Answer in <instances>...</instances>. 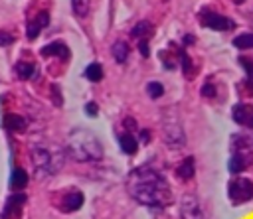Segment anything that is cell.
Masks as SVG:
<instances>
[{"label":"cell","mask_w":253,"mask_h":219,"mask_svg":"<svg viewBox=\"0 0 253 219\" xmlns=\"http://www.w3.org/2000/svg\"><path fill=\"white\" fill-rule=\"evenodd\" d=\"M126 187L138 203L148 207H164L172 201V189L166 178L152 166L134 168L128 174Z\"/></svg>","instance_id":"6da1fadb"},{"label":"cell","mask_w":253,"mask_h":219,"mask_svg":"<svg viewBox=\"0 0 253 219\" xmlns=\"http://www.w3.org/2000/svg\"><path fill=\"white\" fill-rule=\"evenodd\" d=\"M16 75H18L20 79H30V77H34V75H36V67H34V63L20 61V63L16 65Z\"/></svg>","instance_id":"ffe728a7"},{"label":"cell","mask_w":253,"mask_h":219,"mask_svg":"<svg viewBox=\"0 0 253 219\" xmlns=\"http://www.w3.org/2000/svg\"><path fill=\"white\" fill-rule=\"evenodd\" d=\"M113 57L119 61V63H125L126 57H128V45L125 41H115L113 43Z\"/></svg>","instance_id":"d6986e66"},{"label":"cell","mask_w":253,"mask_h":219,"mask_svg":"<svg viewBox=\"0 0 253 219\" xmlns=\"http://www.w3.org/2000/svg\"><path fill=\"white\" fill-rule=\"evenodd\" d=\"M28 185V174L22 170V168H14L12 174H10V187L14 191H20Z\"/></svg>","instance_id":"9a60e30c"},{"label":"cell","mask_w":253,"mask_h":219,"mask_svg":"<svg viewBox=\"0 0 253 219\" xmlns=\"http://www.w3.org/2000/svg\"><path fill=\"white\" fill-rule=\"evenodd\" d=\"M194 174H196L194 158H192V156H188V158L178 166V176H180L182 180H192V178H194Z\"/></svg>","instance_id":"ac0fdd59"},{"label":"cell","mask_w":253,"mask_h":219,"mask_svg":"<svg viewBox=\"0 0 253 219\" xmlns=\"http://www.w3.org/2000/svg\"><path fill=\"white\" fill-rule=\"evenodd\" d=\"M180 217L182 219H206L200 201L194 195H184L180 203Z\"/></svg>","instance_id":"ba28073f"},{"label":"cell","mask_w":253,"mask_h":219,"mask_svg":"<svg viewBox=\"0 0 253 219\" xmlns=\"http://www.w3.org/2000/svg\"><path fill=\"white\" fill-rule=\"evenodd\" d=\"M51 91H53V101H55L57 105H61V97H59V87H57V85H53V87H51Z\"/></svg>","instance_id":"4dcf8cb0"},{"label":"cell","mask_w":253,"mask_h":219,"mask_svg":"<svg viewBox=\"0 0 253 219\" xmlns=\"http://www.w3.org/2000/svg\"><path fill=\"white\" fill-rule=\"evenodd\" d=\"M227 195L233 205H239L243 201H249L253 197V182L247 178H235L227 185Z\"/></svg>","instance_id":"8992f818"},{"label":"cell","mask_w":253,"mask_h":219,"mask_svg":"<svg viewBox=\"0 0 253 219\" xmlns=\"http://www.w3.org/2000/svg\"><path fill=\"white\" fill-rule=\"evenodd\" d=\"M233 2H235V4H241V2H243V0H233Z\"/></svg>","instance_id":"d6a6232c"},{"label":"cell","mask_w":253,"mask_h":219,"mask_svg":"<svg viewBox=\"0 0 253 219\" xmlns=\"http://www.w3.org/2000/svg\"><path fill=\"white\" fill-rule=\"evenodd\" d=\"M81 205H83V193L79 189H69L59 199V209L65 213L77 211V209H81Z\"/></svg>","instance_id":"9c48e42d"},{"label":"cell","mask_w":253,"mask_h":219,"mask_svg":"<svg viewBox=\"0 0 253 219\" xmlns=\"http://www.w3.org/2000/svg\"><path fill=\"white\" fill-rule=\"evenodd\" d=\"M47 24H49V14H47V12L36 14V18L28 22V37H30V39H36V37L40 36V32H42Z\"/></svg>","instance_id":"7c38bea8"},{"label":"cell","mask_w":253,"mask_h":219,"mask_svg":"<svg viewBox=\"0 0 253 219\" xmlns=\"http://www.w3.org/2000/svg\"><path fill=\"white\" fill-rule=\"evenodd\" d=\"M4 126H6L8 130H12V132H24V130H26V126H28V122H26V118H24V116L10 112V114H6V116H4Z\"/></svg>","instance_id":"5bb4252c"},{"label":"cell","mask_w":253,"mask_h":219,"mask_svg":"<svg viewBox=\"0 0 253 219\" xmlns=\"http://www.w3.org/2000/svg\"><path fill=\"white\" fill-rule=\"evenodd\" d=\"M85 114L97 116V105H95V103H87V105H85Z\"/></svg>","instance_id":"f1b7e54d"},{"label":"cell","mask_w":253,"mask_h":219,"mask_svg":"<svg viewBox=\"0 0 253 219\" xmlns=\"http://www.w3.org/2000/svg\"><path fill=\"white\" fill-rule=\"evenodd\" d=\"M138 51H140L142 57H148L150 55V51H148V39H140L138 41Z\"/></svg>","instance_id":"83f0119b"},{"label":"cell","mask_w":253,"mask_h":219,"mask_svg":"<svg viewBox=\"0 0 253 219\" xmlns=\"http://www.w3.org/2000/svg\"><path fill=\"white\" fill-rule=\"evenodd\" d=\"M231 116L237 124L253 128V105H235L231 110Z\"/></svg>","instance_id":"8fae6325"},{"label":"cell","mask_w":253,"mask_h":219,"mask_svg":"<svg viewBox=\"0 0 253 219\" xmlns=\"http://www.w3.org/2000/svg\"><path fill=\"white\" fill-rule=\"evenodd\" d=\"M130 36L132 37H138V39H148L152 36V24L150 22H138L132 30H130Z\"/></svg>","instance_id":"e0dca14e"},{"label":"cell","mask_w":253,"mask_h":219,"mask_svg":"<svg viewBox=\"0 0 253 219\" xmlns=\"http://www.w3.org/2000/svg\"><path fill=\"white\" fill-rule=\"evenodd\" d=\"M202 93H204L206 97H213V95H215V89L211 87V83H206L204 89H202Z\"/></svg>","instance_id":"f546056e"},{"label":"cell","mask_w":253,"mask_h":219,"mask_svg":"<svg viewBox=\"0 0 253 219\" xmlns=\"http://www.w3.org/2000/svg\"><path fill=\"white\" fill-rule=\"evenodd\" d=\"M14 36L12 34H8V32H0V45H10V43H14Z\"/></svg>","instance_id":"4316f807"},{"label":"cell","mask_w":253,"mask_h":219,"mask_svg":"<svg viewBox=\"0 0 253 219\" xmlns=\"http://www.w3.org/2000/svg\"><path fill=\"white\" fill-rule=\"evenodd\" d=\"M146 93H148V97H152V99H160V97L164 95V87H162L160 83H156V81H150V83L146 85Z\"/></svg>","instance_id":"d4e9b609"},{"label":"cell","mask_w":253,"mask_h":219,"mask_svg":"<svg viewBox=\"0 0 253 219\" xmlns=\"http://www.w3.org/2000/svg\"><path fill=\"white\" fill-rule=\"evenodd\" d=\"M119 146H121V150H123L125 154H134V152L138 150V140L134 138V134L125 132V134H121V138H119Z\"/></svg>","instance_id":"2e32d148"},{"label":"cell","mask_w":253,"mask_h":219,"mask_svg":"<svg viewBox=\"0 0 253 219\" xmlns=\"http://www.w3.org/2000/svg\"><path fill=\"white\" fill-rule=\"evenodd\" d=\"M42 55H57L61 59H69V47L63 41H53L42 47Z\"/></svg>","instance_id":"4fadbf2b"},{"label":"cell","mask_w":253,"mask_h":219,"mask_svg":"<svg viewBox=\"0 0 253 219\" xmlns=\"http://www.w3.org/2000/svg\"><path fill=\"white\" fill-rule=\"evenodd\" d=\"M202 22H204L206 28H210V30H217V32H225V30L235 28V22L229 20L227 16H221V14H206Z\"/></svg>","instance_id":"30bf717a"},{"label":"cell","mask_w":253,"mask_h":219,"mask_svg":"<svg viewBox=\"0 0 253 219\" xmlns=\"http://www.w3.org/2000/svg\"><path fill=\"white\" fill-rule=\"evenodd\" d=\"M71 8H73L75 16L85 18L89 12V0H71Z\"/></svg>","instance_id":"cb8c5ba5"},{"label":"cell","mask_w":253,"mask_h":219,"mask_svg":"<svg viewBox=\"0 0 253 219\" xmlns=\"http://www.w3.org/2000/svg\"><path fill=\"white\" fill-rule=\"evenodd\" d=\"M148 138H150V132L148 130H140V140L142 142H148Z\"/></svg>","instance_id":"1f68e13d"},{"label":"cell","mask_w":253,"mask_h":219,"mask_svg":"<svg viewBox=\"0 0 253 219\" xmlns=\"http://www.w3.org/2000/svg\"><path fill=\"white\" fill-rule=\"evenodd\" d=\"M67 154L75 162H97L103 158V146L95 132L75 128L67 136Z\"/></svg>","instance_id":"7a4b0ae2"},{"label":"cell","mask_w":253,"mask_h":219,"mask_svg":"<svg viewBox=\"0 0 253 219\" xmlns=\"http://www.w3.org/2000/svg\"><path fill=\"white\" fill-rule=\"evenodd\" d=\"M180 59H182V69L186 71V73H190L192 71V61H190V57H188V53L182 49L180 51Z\"/></svg>","instance_id":"484cf974"},{"label":"cell","mask_w":253,"mask_h":219,"mask_svg":"<svg viewBox=\"0 0 253 219\" xmlns=\"http://www.w3.org/2000/svg\"><path fill=\"white\" fill-rule=\"evenodd\" d=\"M162 138L170 146H182L186 140L182 122L174 110H168L162 114Z\"/></svg>","instance_id":"277c9868"},{"label":"cell","mask_w":253,"mask_h":219,"mask_svg":"<svg viewBox=\"0 0 253 219\" xmlns=\"http://www.w3.org/2000/svg\"><path fill=\"white\" fill-rule=\"evenodd\" d=\"M24 205H26V195L20 193V191H14L6 199V205H4V211H2V219H20V215L24 211Z\"/></svg>","instance_id":"52a82bcc"},{"label":"cell","mask_w":253,"mask_h":219,"mask_svg":"<svg viewBox=\"0 0 253 219\" xmlns=\"http://www.w3.org/2000/svg\"><path fill=\"white\" fill-rule=\"evenodd\" d=\"M239 63H241V67L247 71V81H245V87L253 93V61L251 59H245V57H241L239 59Z\"/></svg>","instance_id":"603a6c76"},{"label":"cell","mask_w":253,"mask_h":219,"mask_svg":"<svg viewBox=\"0 0 253 219\" xmlns=\"http://www.w3.org/2000/svg\"><path fill=\"white\" fill-rule=\"evenodd\" d=\"M233 45L237 49H251L253 47V34H241L233 39Z\"/></svg>","instance_id":"7402d4cb"},{"label":"cell","mask_w":253,"mask_h":219,"mask_svg":"<svg viewBox=\"0 0 253 219\" xmlns=\"http://www.w3.org/2000/svg\"><path fill=\"white\" fill-rule=\"evenodd\" d=\"M251 162H253V152L249 148V142L247 140L233 142V152H231V158H229V172L231 174H239Z\"/></svg>","instance_id":"5b68a950"},{"label":"cell","mask_w":253,"mask_h":219,"mask_svg":"<svg viewBox=\"0 0 253 219\" xmlns=\"http://www.w3.org/2000/svg\"><path fill=\"white\" fill-rule=\"evenodd\" d=\"M65 160L63 150L57 144H49V142H36L32 146V164L36 168V172L42 174H55L61 170Z\"/></svg>","instance_id":"3957f363"},{"label":"cell","mask_w":253,"mask_h":219,"mask_svg":"<svg viewBox=\"0 0 253 219\" xmlns=\"http://www.w3.org/2000/svg\"><path fill=\"white\" fill-rule=\"evenodd\" d=\"M85 77H87L89 81H93V83L101 81V79H103V67H101L99 63H91V65H87V69H85Z\"/></svg>","instance_id":"44dd1931"}]
</instances>
